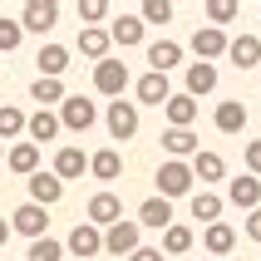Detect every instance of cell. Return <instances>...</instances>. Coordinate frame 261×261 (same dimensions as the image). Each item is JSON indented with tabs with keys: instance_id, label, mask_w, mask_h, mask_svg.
Returning <instances> with one entry per match:
<instances>
[{
	"instance_id": "obj_1",
	"label": "cell",
	"mask_w": 261,
	"mask_h": 261,
	"mask_svg": "<svg viewBox=\"0 0 261 261\" xmlns=\"http://www.w3.org/2000/svg\"><path fill=\"white\" fill-rule=\"evenodd\" d=\"M99 123V109L84 99V94H64V103H59V128H69V133H89Z\"/></svg>"
},
{
	"instance_id": "obj_2",
	"label": "cell",
	"mask_w": 261,
	"mask_h": 261,
	"mask_svg": "<svg viewBox=\"0 0 261 261\" xmlns=\"http://www.w3.org/2000/svg\"><path fill=\"white\" fill-rule=\"evenodd\" d=\"M158 197H163V202H173V197H192V168H188V163L163 158V168H158Z\"/></svg>"
},
{
	"instance_id": "obj_3",
	"label": "cell",
	"mask_w": 261,
	"mask_h": 261,
	"mask_svg": "<svg viewBox=\"0 0 261 261\" xmlns=\"http://www.w3.org/2000/svg\"><path fill=\"white\" fill-rule=\"evenodd\" d=\"M133 79H128V64L123 59H103V64H94V89L99 94H109V99H123V89H128Z\"/></svg>"
},
{
	"instance_id": "obj_4",
	"label": "cell",
	"mask_w": 261,
	"mask_h": 261,
	"mask_svg": "<svg viewBox=\"0 0 261 261\" xmlns=\"http://www.w3.org/2000/svg\"><path fill=\"white\" fill-rule=\"evenodd\" d=\"M10 232L30 237V242H40V237H49V212H44V207H35V202H20V207L10 212Z\"/></svg>"
},
{
	"instance_id": "obj_5",
	"label": "cell",
	"mask_w": 261,
	"mask_h": 261,
	"mask_svg": "<svg viewBox=\"0 0 261 261\" xmlns=\"http://www.w3.org/2000/svg\"><path fill=\"white\" fill-rule=\"evenodd\" d=\"M103 123H109V138H114V143H128L133 133H138V103L114 99V103H109V114H103Z\"/></svg>"
},
{
	"instance_id": "obj_6",
	"label": "cell",
	"mask_w": 261,
	"mask_h": 261,
	"mask_svg": "<svg viewBox=\"0 0 261 261\" xmlns=\"http://www.w3.org/2000/svg\"><path fill=\"white\" fill-rule=\"evenodd\" d=\"M64 251H69V261H94L103 251V232L89 227V222H79V227L69 232V242H64Z\"/></svg>"
},
{
	"instance_id": "obj_7",
	"label": "cell",
	"mask_w": 261,
	"mask_h": 261,
	"mask_svg": "<svg viewBox=\"0 0 261 261\" xmlns=\"http://www.w3.org/2000/svg\"><path fill=\"white\" fill-rule=\"evenodd\" d=\"M84 217H89V227H99V232H109L114 222H123V202H118V192H94Z\"/></svg>"
},
{
	"instance_id": "obj_8",
	"label": "cell",
	"mask_w": 261,
	"mask_h": 261,
	"mask_svg": "<svg viewBox=\"0 0 261 261\" xmlns=\"http://www.w3.org/2000/svg\"><path fill=\"white\" fill-rule=\"evenodd\" d=\"M138 232H143L138 222H114V227L103 232V251H109V256H123V261H128L133 251L143 247V242H138Z\"/></svg>"
},
{
	"instance_id": "obj_9",
	"label": "cell",
	"mask_w": 261,
	"mask_h": 261,
	"mask_svg": "<svg viewBox=\"0 0 261 261\" xmlns=\"http://www.w3.org/2000/svg\"><path fill=\"white\" fill-rule=\"evenodd\" d=\"M188 49L197 55V64H212V59L227 55V35L212 30V25H197V30H192V40H188Z\"/></svg>"
},
{
	"instance_id": "obj_10",
	"label": "cell",
	"mask_w": 261,
	"mask_h": 261,
	"mask_svg": "<svg viewBox=\"0 0 261 261\" xmlns=\"http://www.w3.org/2000/svg\"><path fill=\"white\" fill-rule=\"evenodd\" d=\"M59 20V5L55 0H30L25 10H20V30H35V35H49Z\"/></svg>"
},
{
	"instance_id": "obj_11",
	"label": "cell",
	"mask_w": 261,
	"mask_h": 261,
	"mask_svg": "<svg viewBox=\"0 0 261 261\" xmlns=\"http://www.w3.org/2000/svg\"><path fill=\"white\" fill-rule=\"evenodd\" d=\"M25 182H30V202H35V207H44V212H49V207L64 197V182H59L55 173H30Z\"/></svg>"
},
{
	"instance_id": "obj_12",
	"label": "cell",
	"mask_w": 261,
	"mask_h": 261,
	"mask_svg": "<svg viewBox=\"0 0 261 261\" xmlns=\"http://www.w3.org/2000/svg\"><path fill=\"white\" fill-rule=\"evenodd\" d=\"M227 59H232L237 69H256L261 64V35H237V40H227Z\"/></svg>"
},
{
	"instance_id": "obj_13",
	"label": "cell",
	"mask_w": 261,
	"mask_h": 261,
	"mask_svg": "<svg viewBox=\"0 0 261 261\" xmlns=\"http://www.w3.org/2000/svg\"><path fill=\"white\" fill-rule=\"evenodd\" d=\"M227 202H232V207H242V212H256V207H261V177L242 173L232 188H227Z\"/></svg>"
},
{
	"instance_id": "obj_14",
	"label": "cell",
	"mask_w": 261,
	"mask_h": 261,
	"mask_svg": "<svg viewBox=\"0 0 261 261\" xmlns=\"http://www.w3.org/2000/svg\"><path fill=\"white\" fill-rule=\"evenodd\" d=\"M109 44H118V49L143 44V20H138V15H114V25H109Z\"/></svg>"
},
{
	"instance_id": "obj_15",
	"label": "cell",
	"mask_w": 261,
	"mask_h": 261,
	"mask_svg": "<svg viewBox=\"0 0 261 261\" xmlns=\"http://www.w3.org/2000/svg\"><path fill=\"white\" fill-rule=\"evenodd\" d=\"M138 227L168 232V227H173V202H163V197H143V202H138Z\"/></svg>"
},
{
	"instance_id": "obj_16",
	"label": "cell",
	"mask_w": 261,
	"mask_h": 261,
	"mask_svg": "<svg viewBox=\"0 0 261 261\" xmlns=\"http://www.w3.org/2000/svg\"><path fill=\"white\" fill-rule=\"evenodd\" d=\"M133 94H138V103H158V109H163V103L173 99V84H168V74H153V69H148L143 79L133 84Z\"/></svg>"
},
{
	"instance_id": "obj_17",
	"label": "cell",
	"mask_w": 261,
	"mask_h": 261,
	"mask_svg": "<svg viewBox=\"0 0 261 261\" xmlns=\"http://www.w3.org/2000/svg\"><path fill=\"white\" fill-rule=\"evenodd\" d=\"M25 133H30V143H35V148L55 143V138H59V114H49V109L30 114V118H25Z\"/></svg>"
},
{
	"instance_id": "obj_18",
	"label": "cell",
	"mask_w": 261,
	"mask_h": 261,
	"mask_svg": "<svg viewBox=\"0 0 261 261\" xmlns=\"http://www.w3.org/2000/svg\"><path fill=\"white\" fill-rule=\"evenodd\" d=\"M192 182H222V177H227V163H222V153H202V148H197V153H192Z\"/></svg>"
},
{
	"instance_id": "obj_19",
	"label": "cell",
	"mask_w": 261,
	"mask_h": 261,
	"mask_svg": "<svg viewBox=\"0 0 261 261\" xmlns=\"http://www.w3.org/2000/svg\"><path fill=\"white\" fill-rule=\"evenodd\" d=\"M5 168L20 173V177L40 173V148H35V143H10V148H5Z\"/></svg>"
},
{
	"instance_id": "obj_20",
	"label": "cell",
	"mask_w": 261,
	"mask_h": 261,
	"mask_svg": "<svg viewBox=\"0 0 261 261\" xmlns=\"http://www.w3.org/2000/svg\"><path fill=\"white\" fill-rule=\"evenodd\" d=\"M84 168H89L84 148H59V153H55V168H49V173H55L59 182H74V177H84Z\"/></svg>"
},
{
	"instance_id": "obj_21",
	"label": "cell",
	"mask_w": 261,
	"mask_h": 261,
	"mask_svg": "<svg viewBox=\"0 0 261 261\" xmlns=\"http://www.w3.org/2000/svg\"><path fill=\"white\" fill-rule=\"evenodd\" d=\"M148 64H153V74H173L177 64H182V44H177V40L148 44Z\"/></svg>"
},
{
	"instance_id": "obj_22",
	"label": "cell",
	"mask_w": 261,
	"mask_h": 261,
	"mask_svg": "<svg viewBox=\"0 0 261 261\" xmlns=\"http://www.w3.org/2000/svg\"><path fill=\"white\" fill-rule=\"evenodd\" d=\"M163 153H168L173 163H188L192 153H197V133L192 128H168L163 133Z\"/></svg>"
},
{
	"instance_id": "obj_23",
	"label": "cell",
	"mask_w": 261,
	"mask_h": 261,
	"mask_svg": "<svg viewBox=\"0 0 261 261\" xmlns=\"http://www.w3.org/2000/svg\"><path fill=\"white\" fill-rule=\"evenodd\" d=\"M188 212H192V222L212 227V222H222V197L202 188V192H192V197H188Z\"/></svg>"
},
{
	"instance_id": "obj_24",
	"label": "cell",
	"mask_w": 261,
	"mask_h": 261,
	"mask_svg": "<svg viewBox=\"0 0 261 261\" xmlns=\"http://www.w3.org/2000/svg\"><path fill=\"white\" fill-rule=\"evenodd\" d=\"M163 114H168V128H192V123H197V99L173 94V99L163 103Z\"/></svg>"
},
{
	"instance_id": "obj_25",
	"label": "cell",
	"mask_w": 261,
	"mask_h": 261,
	"mask_svg": "<svg viewBox=\"0 0 261 261\" xmlns=\"http://www.w3.org/2000/svg\"><path fill=\"white\" fill-rule=\"evenodd\" d=\"M212 123H217V133H242V128H247V103H242V99H227V103H217Z\"/></svg>"
},
{
	"instance_id": "obj_26",
	"label": "cell",
	"mask_w": 261,
	"mask_h": 261,
	"mask_svg": "<svg viewBox=\"0 0 261 261\" xmlns=\"http://www.w3.org/2000/svg\"><path fill=\"white\" fill-rule=\"evenodd\" d=\"M35 64H40V79H59V74L69 69V49L64 44H40V59Z\"/></svg>"
},
{
	"instance_id": "obj_27",
	"label": "cell",
	"mask_w": 261,
	"mask_h": 261,
	"mask_svg": "<svg viewBox=\"0 0 261 261\" xmlns=\"http://www.w3.org/2000/svg\"><path fill=\"white\" fill-rule=\"evenodd\" d=\"M109 49H114V44H109V30H79V55L84 59H94V64H103V59H109Z\"/></svg>"
},
{
	"instance_id": "obj_28",
	"label": "cell",
	"mask_w": 261,
	"mask_h": 261,
	"mask_svg": "<svg viewBox=\"0 0 261 261\" xmlns=\"http://www.w3.org/2000/svg\"><path fill=\"white\" fill-rule=\"evenodd\" d=\"M202 247L212 251V256H227V251L237 247V227H227V222H212V227H202Z\"/></svg>"
},
{
	"instance_id": "obj_29",
	"label": "cell",
	"mask_w": 261,
	"mask_h": 261,
	"mask_svg": "<svg viewBox=\"0 0 261 261\" xmlns=\"http://www.w3.org/2000/svg\"><path fill=\"white\" fill-rule=\"evenodd\" d=\"M217 89V64H188V99H202Z\"/></svg>"
},
{
	"instance_id": "obj_30",
	"label": "cell",
	"mask_w": 261,
	"mask_h": 261,
	"mask_svg": "<svg viewBox=\"0 0 261 261\" xmlns=\"http://www.w3.org/2000/svg\"><path fill=\"white\" fill-rule=\"evenodd\" d=\"M89 173L99 177V182H118V173H123V158H118L114 148H99V153L89 158Z\"/></svg>"
},
{
	"instance_id": "obj_31",
	"label": "cell",
	"mask_w": 261,
	"mask_h": 261,
	"mask_svg": "<svg viewBox=\"0 0 261 261\" xmlns=\"http://www.w3.org/2000/svg\"><path fill=\"white\" fill-rule=\"evenodd\" d=\"M192 242H197V237H192V227L173 222V227L163 232V247H158V251H168V256H188V251H192Z\"/></svg>"
},
{
	"instance_id": "obj_32",
	"label": "cell",
	"mask_w": 261,
	"mask_h": 261,
	"mask_svg": "<svg viewBox=\"0 0 261 261\" xmlns=\"http://www.w3.org/2000/svg\"><path fill=\"white\" fill-rule=\"evenodd\" d=\"M25 109H15V103H0V148L10 143V138H20L25 133Z\"/></svg>"
},
{
	"instance_id": "obj_33",
	"label": "cell",
	"mask_w": 261,
	"mask_h": 261,
	"mask_svg": "<svg viewBox=\"0 0 261 261\" xmlns=\"http://www.w3.org/2000/svg\"><path fill=\"white\" fill-rule=\"evenodd\" d=\"M133 15L143 20V30H148V25H168V20H173V0H143Z\"/></svg>"
},
{
	"instance_id": "obj_34",
	"label": "cell",
	"mask_w": 261,
	"mask_h": 261,
	"mask_svg": "<svg viewBox=\"0 0 261 261\" xmlns=\"http://www.w3.org/2000/svg\"><path fill=\"white\" fill-rule=\"evenodd\" d=\"M25 261H64V242H55V237H40V242H30Z\"/></svg>"
},
{
	"instance_id": "obj_35",
	"label": "cell",
	"mask_w": 261,
	"mask_h": 261,
	"mask_svg": "<svg viewBox=\"0 0 261 261\" xmlns=\"http://www.w3.org/2000/svg\"><path fill=\"white\" fill-rule=\"evenodd\" d=\"M30 99L35 103H64V84L59 79H35L30 84Z\"/></svg>"
},
{
	"instance_id": "obj_36",
	"label": "cell",
	"mask_w": 261,
	"mask_h": 261,
	"mask_svg": "<svg viewBox=\"0 0 261 261\" xmlns=\"http://www.w3.org/2000/svg\"><path fill=\"white\" fill-rule=\"evenodd\" d=\"M20 40H25V30H20V20H10V15H0V55H15V49H20Z\"/></svg>"
},
{
	"instance_id": "obj_37",
	"label": "cell",
	"mask_w": 261,
	"mask_h": 261,
	"mask_svg": "<svg viewBox=\"0 0 261 261\" xmlns=\"http://www.w3.org/2000/svg\"><path fill=\"white\" fill-rule=\"evenodd\" d=\"M207 20H212V30L232 25V20H237V5H232V0H207Z\"/></svg>"
},
{
	"instance_id": "obj_38",
	"label": "cell",
	"mask_w": 261,
	"mask_h": 261,
	"mask_svg": "<svg viewBox=\"0 0 261 261\" xmlns=\"http://www.w3.org/2000/svg\"><path fill=\"white\" fill-rule=\"evenodd\" d=\"M79 20H84V30H99V20H109V5L103 0H79Z\"/></svg>"
},
{
	"instance_id": "obj_39",
	"label": "cell",
	"mask_w": 261,
	"mask_h": 261,
	"mask_svg": "<svg viewBox=\"0 0 261 261\" xmlns=\"http://www.w3.org/2000/svg\"><path fill=\"white\" fill-rule=\"evenodd\" d=\"M247 173L261 177V138H256V143H247Z\"/></svg>"
},
{
	"instance_id": "obj_40",
	"label": "cell",
	"mask_w": 261,
	"mask_h": 261,
	"mask_svg": "<svg viewBox=\"0 0 261 261\" xmlns=\"http://www.w3.org/2000/svg\"><path fill=\"white\" fill-rule=\"evenodd\" d=\"M247 237H251V242H261V207H256V212H247Z\"/></svg>"
},
{
	"instance_id": "obj_41",
	"label": "cell",
	"mask_w": 261,
	"mask_h": 261,
	"mask_svg": "<svg viewBox=\"0 0 261 261\" xmlns=\"http://www.w3.org/2000/svg\"><path fill=\"white\" fill-rule=\"evenodd\" d=\"M128 261H163V251H158V247H138Z\"/></svg>"
},
{
	"instance_id": "obj_42",
	"label": "cell",
	"mask_w": 261,
	"mask_h": 261,
	"mask_svg": "<svg viewBox=\"0 0 261 261\" xmlns=\"http://www.w3.org/2000/svg\"><path fill=\"white\" fill-rule=\"evenodd\" d=\"M5 242H10V222L0 217V247H5Z\"/></svg>"
},
{
	"instance_id": "obj_43",
	"label": "cell",
	"mask_w": 261,
	"mask_h": 261,
	"mask_svg": "<svg viewBox=\"0 0 261 261\" xmlns=\"http://www.w3.org/2000/svg\"><path fill=\"white\" fill-rule=\"evenodd\" d=\"M0 163H5V148H0Z\"/></svg>"
}]
</instances>
